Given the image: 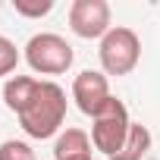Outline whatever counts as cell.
<instances>
[{
	"label": "cell",
	"instance_id": "277c9868",
	"mask_svg": "<svg viewBox=\"0 0 160 160\" xmlns=\"http://www.w3.org/2000/svg\"><path fill=\"white\" fill-rule=\"evenodd\" d=\"M22 50H25L22 57L32 66V72H41V75H63V72L72 69V60H75L72 44L63 35H53V32L32 35Z\"/></svg>",
	"mask_w": 160,
	"mask_h": 160
},
{
	"label": "cell",
	"instance_id": "52a82bcc",
	"mask_svg": "<svg viewBox=\"0 0 160 160\" xmlns=\"http://www.w3.org/2000/svg\"><path fill=\"white\" fill-rule=\"evenodd\" d=\"M91 135L85 129H63L53 141V160H94Z\"/></svg>",
	"mask_w": 160,
	"mask_h": 160
},
{
	"label": "cell",
	"instance_id": "6da1fadb",
	"mask_svg": "<svg viewBox=\"0 0 160 160\" xmlns=\"http://www.w3.org/2000/svg\"><path fill=\"white\" fill-rule=\"evenodd\" d=\"M63 122H66V91L57 82H50V78H41L35 98L19 113V126L28 138L44 141V138L60 135Z\"/></svg>",
	"mask_w": 160,
	"mask_h": 160
},
{
	"label": "cell",
	"instance_id": "9c48e42d",
	"mask_svg": "<svg viewBox=\"0 0 160 160\" xmlns=\"http://www.w3.org/2000/svg\"><path fill=\"white\" fill-rule=\"evenodd\" d=\"M148 151H151V129H148V126H141V122H132L126 144H122V148H119V154H113L110 160H141Z\"/></svg>",
	"mask_w": 160,
	"mask_h": 160
},
{
	"label": "cell",
	"instance_id": "8992f818",
	"mask_svg": "<svg viewBox=\"0 0 160 160\" xmlns=\"http://www.w3.org/2000/svg\"><path fill=\"white\" fill-rule=\"evenodd\" d=\"M110 82L101 69H82L72 78V101L85 116H94L107 101H110Z\"/></svg>",
	"mask_w": 160,
	"mask_h": 160
},
{
	"label": "cell",
	"instance_id": "8fae6325",
	"mask_svg": "<svg viewBox=\"0 0 160 160\" xmlns=\"http://www.w3.org/2000/svg\"><path fill=\"white\" fill-rule=\"evenodd\" d=\"M0 160H38V157H35V148L28 141L7 138V141H0Z\"/></svg>",
	"mask_w": 160,
	"mask_h": 160
},
{
	"label": "cell",
	"instance_id": "ba28073f",
	"mask_svg": "<svg viewBox=\"0 0 160 160\" xmlns=\"http://www.w3.org/2000/svg\"><path fill=\"white\" fill-rule=\"evenodd\" d=\"M38 82H41V78H35V75H10L7 85H3V104L19 116V113L28 107V101L35 98Z\"/></svg>",
	"mask_w": 160,
	"mask_h": 160
},
{
	"label": "cell",
	"instance_id": "5b68a950",
	"mask_svg": "<svg viewBox=\"0 0 160 160\" xmlns=\"http://www.w3.org/2000/svg\"><path fill=\"white\" fill-rule=\"evenodd\" d=\"M69 28L85 41H101L113 28V13L107 0H72L69 3Z\"/></svg>",
	"mask_w": 160,
	"mask_h": 160
},
{
	"label": "cell",
	"instance_id": "30bf717a",
	"mask_svg": "<svg viewBox=\"0 0 160 160\" xmlns=\"http://www.w3.org/2000/svg\"><path fill=\"white\" fill-rule=\"evenodd\" d=\"M19 60H22L19 47H16L7 35H0V78L13 75V72H16V66H19Z\"/></svg>",
	"mask_w": 160,
	"mask_h": 160
},
{
	"label": "cell",
	"instance_id": "7c38bea8",
	"mask_svg": "<svg viewBox=\"0 0 160 160\" xmlns=\"http://www.w3.org/2000/svg\"><path fill=\"white\" fill-rule=\"evenodd\" d=\"M13 10L25 19H41L53 10V0H13Z\"/></svg>",
	"mask_w": 160,
	"mask_h": 160
},
{
	"label": "cell",
	"instance_id": "7a4b0ae2",
	"mask_svg": "<svg viewBox=\"0 0 160 160\" xmlns=\"http://www.w3.org/2000/svg\"><path fill=\"white\" fill-rule=\"evenodd\" d=\"M98 57H101V72L104 75H116V78L129 75L141 60V38L129 25H113L101 38Z\"/></svg>",
	"mask_w": 160,
	"mask_h": 160
},
{
	"label": "cell",
	"instance_id": "3957f363",
	"mask_svg": "<svg viewBox=\"0 0 160 160\" xmlns=\"http://www.w3.org/2000/svg\"><path fill=\"white\" fill-rule=\"evenodd\" d=\"M129 129H132V116H129V107L119 101V98H110L94 116H91V144L94 151L113 157L119 154V148L126 144L129 138Z\"/></svg>",
	"mask_w": 160,
	"mask_h": 160
}]
</instances>
